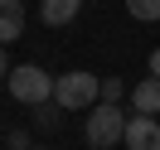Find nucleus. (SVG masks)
I'll list each match as a JSON object with an SVG mask.
<instances>
[{"label":"nucleus","instance_id":"423d86ee","mask_svg":"<svg viewBox=\"0 0 160 150\" xmlns=\"http://www.w3.org/2000/svg\"><path fill=\"white\" fill-rule=\"evenodd\" d=\"M24 34V5L20 0H0V44H15Z\"/></svg>","mask_w":160,"mask_h":150},{"label":"nucleus","instance_id":"4468645a","mask_svg":"<svg viewBox=\"0 0 160 150\" xmlns=\"http://www.w3.org/2000/svg\"><path fill=\"white\" fill-rule=\"evenodd\" d=\"M29 150H44V145H29Z\"/></svg>","mask_w":160,"mask_h":150},{"label":"nucleus","instance_id":"f03ea898","mask_svg":"<svg viewBox=\"0 0 160 150\" xmlns=\"http://www.w3.org/2000/svg\"><path fill=\"white\" fill-rule=\"evenodd\" d=\"M126 140V111H121V102H97L88 116V145L92 150H112Z\"/></svg>","mask_w":160,"mask_h":150},{"label":"nucleus","instance_id":"39448f33","mask_svg":"<svg viewBox=\"0 0 160 150\" xmlns=\"http://www.w3.org/2000/svg\"><path fill=\"white\" fill-rule=\"evenodd\" d=\"M82 10V0H39V20L49 24V29H58V24H73Z\"/></svg>","mask_w":160,"mask_h":150},{"label":"nucleus","instance_id":"9d476101","mask_svg":"<svg viewBox=\"0 0 160 150\" xmlns=\"http://www.w3.org/2000/svg\"><path fill=\"white\" fill-rule=\"evenodd\" d=\"M126 97V82L121 78H102V102H121Z\"/></svg>","mask_w":160,"mask_h":150},{"label":"nucleus","instance_id":"6e6552de","mask_svg":"<svg viewBox=\"0 0 160 150\" xmlns=\"http://www.w3.org/2000/svg\"><path fill=\"white\" fill-rule=\"evenodd\" d=\"M29 111H34V131H58L63 126V116H58L63 107L58 102H39V107H29Z\"/></svg>","mask_w":160,"mask_h":150},{"label":"nucleus","instance_id":"0eeeda50","mask_svg":"<svg viewBox=\"0 0 160 150\" xmlns=\"http://www.w3.org/2000/svg\"><path fill=\"white\" fill-rule=\"evenodd\" d=\"M131 107H136L141 116H155L160 111V78H141L136 87H131Z\"/></svg>","mask_w":160,"mask_h":150},{"label":"nucleus","instance_id":"f8f14e48","mask_svg":"<svg viewBox=\"0 0 160 150\" xmlns=\"http://www.w3.org/2000/svg\"><path fill=\"white\" fill-rule=\"evenodd\" d=\"M10 78V58H5V44H0V82Z\"/></svg>","mask_w":160,"mask_h":150},{"label":"nucleus","instance_id":"7ed1b4c3","mask_svg":"<svg viewBox=\"0 0 160 150\" xmlns=\"http://www.w3.org/2000/svg\"><path fill=\"white\" fill-rule=\"evenodd\" d=\"M10 97L24 102V107H39V102H53V78L39 68V63H20V68H10Z\"/></svg>","mask_w":160,"mask_h":150},{"label":"nucleus","instance_id":"9b49d317","mask_svg":"<svg viewBox=\"0 0 160 150\" xmlns=\"http://www.w3.org/2000/svg\"><path fill=\"white\" fill-rule=\"evenodd\" d=\"M10 150H29V131H24V126L10 131Z\"/></svg>","mask_w":160,"mask_h":150},{"label":"nucleus","instance_id":"f257e3e1","mask_svg":"<svg viewBox=\"0 0 160 150\" xmlns=\"http://www.w3.org/2000/svg\"><path fill=\"white\" fill-rule=\"evenodd\" d=\"M53 102H58L63 111H92L102 102V78H92V73H82V68L63 73V78H53Z\"/></svg>","mask_w":160,"mask_h":150},{"label":"nucleus","instance_id":"ddd939ff","mask_svg":"<svg viewBox=\"0 0 160 150\" xmlns=\"http://www.w3.org/2000/svg\"><path fill=\"white\" fill-rule=\"evenodd\" d=\"M150 78H160V49L150 53Z\"/></svg>","mask_w":160,"mask_h":150},{"label":"nucleus","instance_id":"20e7f679","mask_svg":"<svg viewBox=\"0 0 160 150\" xmlns=\"http://www.w3.org/2000/svg\"><path fill=\"white\" fill-rule=\"evenodd\" d=\"M126 150H160V121L136 111L126 121Z\"/></svg>","mask_w":160,"mask_h":150},{"label":"nucleus","instance_id":"1a4fd4ad","mask_svg":"<svg viewBox=\"0 0 160 150\" xmlns=\"http://www.w3.org/2000/svg\"><path fill=\"white\" fill-rule=\"evenodd\" d=\"M126 15L141 24H155L160 20V0H126Z\"/></svg>","mask_w":160,"mask_h":150}]
</instances>
